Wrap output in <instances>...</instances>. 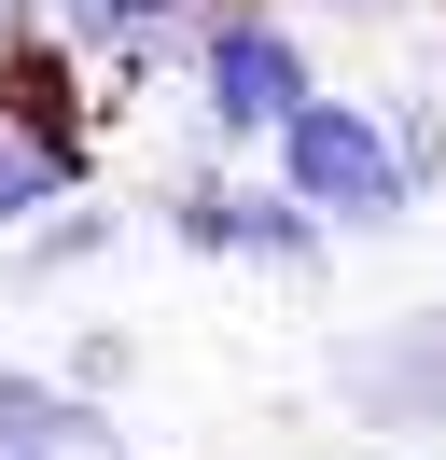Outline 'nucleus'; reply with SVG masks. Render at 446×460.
Instances as JSON below:
<instances>
[{
  "label": "nucleus",
  "instance_id": "1",
  "mask_svg": "<svg viewBox=\"0 0 446 460\" xmlns=\"http://www.w3.org/2000/svg\"><path fill=\"white\" fill-rule=\"evenodd\" d=\"M251 168H265L293 209H321L334 252H349V237H405V224H418V196H433V168H446V126H433V98H349V84H307L293 112L265 126V154H251Z\"/></svg>",
  "mask_w": 446,
  "mask_h": 460
},
{
  "label": "nucleus",
  "instance_id": "2",
  "mask_svg": "<svg viewBox=\"0 0 446 460\" xmlns=\"http://www.w3.org/2000/svg\"><path fill=\"white\" fill-rule=\"evenodd\" d=\"M182 98H195V140L210 154H265V126L321 84V42H307L293 0H195L182 14Z\"/></svg>",
  "mask_w": 446,
  "mask_h": 460
},
{
  "label": "nucleus",
  "instance_id": "3",
  "mask_svg": "<svg viewBox=\"0 0 446 460\" xmlns=\"http://www.w3.org/2000/svg\"><path fill=\"white\" fill-rule=\"evenodd\" d=\"M321 391H334V419H349V432H377V447L446 432V307L349 321V335L321 349Z\"/></svg>",
  "mask_w": 446,
  "mask_h": 460
},
{
  "label": "nucleus",
  "instance_id": "4",
  "mask_svg": "<svg viewBox=\"0 0 446 460\" xmlns=\"http://www.w3.org/2000/svg\"><path fill=\"white\" fill-rule=\"evenodd\" d=\"M182 14L195 0H28V29L70 70H98V84H154V70L182 57Z\"/></svg>",
  "mask_w": 446,
  "mask_h": 460
},
{
  "label": "nucleus",
  "instance_id": "5",
  "mask_svg": "<svg viewBox=\"0 0 446 460\" xmlns=\"http://www.w3.org/2000/svg\"><path fill=\"white\" fill-rule=\"evenodd\" d=\"M0 460H139L126 419L98 391H70L56 363H0Z\"/></svg>",
  "mask_w": 446,
  "mask_h": 460
},
{
  "label": "nucleus",
  "instance_id": "6",
  "mask_svg": "<svg viewBox=\"0 0 446 460\" xmlns=\"http://www.w3.org/2000/svg\"><path fill=\"white\" fill-rule=\"evenodd\" d=\"M223 265H265V279H321V265H334V224H321V209H293L265 168H237V196H223Z\"/></svg>",
  "mask_w": 446,
  "mask_h": 460
},
{
  "label": "nucleus",
  "instance_id": "7",
  "mask_svg": "<svg viewBox=\"0 0 446 460\" xmlns=\"http://www.w3.org/2000/svg\"><path fill=\"white\" fill-rule=\"evenodd\" d=\"M112 252H126V209H112V196H56L42 224L0 237V279L42 293V279H84V265H112Z\"/></svg>",
  "mask_w": 446,
  "mask_h": 460
},
{
  "label": "nucleus",
  "instance_id": "8",
  "mask_svg": "<svg viewBox=\"0 0 446 460\" xmlns=\"http://www.w3.org/2000/svg\"><path fill=\"white\" fill-rule=\"evenodd\" d=\"M56 376L112 404V391H126V376H139V349H126V335H112V321H98V335H70V349H56Z\"/></svg>",
  "mask_w": 446,
  "mask_h": 460
},
{
  "label": "nucleus",
  "instance_id": "9",
  "mask_svg": "<svg viewBox=\"0 0 446 460\" xmlns=\"http://www.w3.org/2000/svg\"><path fill=\"white\" fill-rule=\"evenodd\" d=\"M321 14H349V29H390V14H405V0H321Z\"/></svg>",
  "mask_w": 446,
  "mask_h": 460
},
{
  "label": "nucleus",
  "instance_id": "10",
  "mask_svg": "<svg viewBox=\"0 0 446 460\" xmlns=\"http://www.w3.org/2000/svg\"><path fill=\"white\" fill-rule=\"evenodd\" d=\"M14 29H28V0H0V42H14Z\"/></svg>",
  "mask_w": 446,
  "mask_h": 460
}]
</instances>
